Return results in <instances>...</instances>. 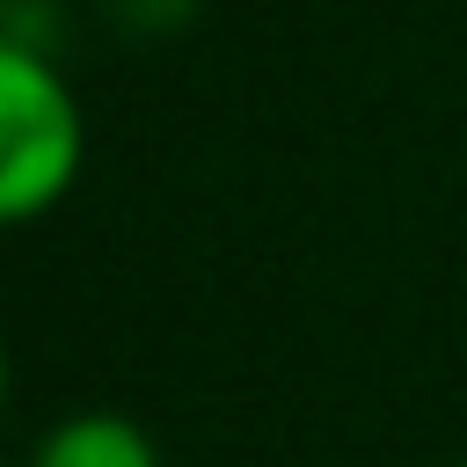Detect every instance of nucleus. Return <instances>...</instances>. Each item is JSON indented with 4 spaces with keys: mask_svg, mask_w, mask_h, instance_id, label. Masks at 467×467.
<instances>
[{
    "mask_svg": "<svg viewBox=\"0 0 467 467\" xmlns=\"http://www.w3.org/2000/svg\"><path fill=\"white\" fill-rule=\"evenodd\" d=\"M88 153V124L58 66L15 36H0V226L44 219Z\"/></svg>",
    "mask_w": 467,
    "mask_h": 467,
    "instance_id": "obj_1",
    "label": "nucleus"
},
{
    "mask_svg": "<svg viewBox=\"0 0 467 467\" xmlns=\"http://www.w3.org/2000/svg\"><path fill=\"white\" fill-rule=\"evenodd\" d=\"M29 467H168V460L146 423H131L117 409H73L36 438Z\"/></svg>",
    "mask_w": 467,
    "mask_h": 467,
    "instance_id": "obj_2",
    "label": "nucleus"
},
{
    "mask_svg": "<svg viewBox=\"0 0 467 467\" xmlns=\"http://www.w3.org/2000/svg\"><path fill=\"white\" fill-rule=\"evenodd\" d=\"M7 387H15V372H7V343H0V409H7Z\"/></svg>",
    "mask_w": 467,
    "mask_h": 467,
    "instance_id": "obj_3",
    "label": "nucleus"
},
{
    "mask_svg": "<svg viewBox=\"0 0 467 467\" xmlns=\"http://www.w3.org/2000/svg\"><path fill=\"white\" fill-rule=\"evenodd\" d=\"M452 467H467V460H452Z\"/></svg>",
    "mask_w": 467,
    "mask_h": 467,
    "instance_id": "obj_4",
    "label": "nucleus"
}]
</instances>
